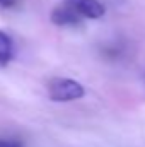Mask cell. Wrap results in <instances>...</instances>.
Listing matches in <instances>:
<instances>
[{
	"label": "cell",
	"mask_w": 145,
	"mask_h": 147,
	"mask_svg": "<svg viewBox=\"0 0 145 147\" xmlns=\"http://www.w3.org/2000/svg\"><path fill=\"white\" fill-rule=\"evenodd\" d=\"M73 10L85 19H99L104 16L106 9L99 0H65Z\"/></svg>",
	"instance_id": "2"
},
{
	"label": "cell",
	"mask_w": 145,
	"mask_h": 147,
	"mask_svg": "<svg viewBox=\"0 0 145 147\" xmlns=\"http://www.w3.org/2000/svg\"><path fill=\"white\" fill-rule=\"evenodd\" d=\"M0 147H22V142L12 139H0Z\"/></svg>",
	"instance_id": "5"
},
{
	"label": "cell",
	"mask_w": 145,
	"mask_h": 147,
	"mask_svg": "<svg viewBox=\"0 0 145 147\" xmlns=\"http://www.w3.org/2000/svg\"><path fill=\"white\" fill-rule=\"evenodd\" d=\"M50 19H51V22L55 26H73V24H79L82 21V17L73 10L65 0L51 10Z\"/></svg>",
	"instance_id": "3"
},
{
	"label": "cell",
	"mask_w": 145,
	"mask_h": 147,
	"mask_svg": "<svg viewBox=\"0 0 145 147\" xmlns=\"http://www.w3.org/2000/svg\"><path fill=\"white\" fill-rule=\"evenodd\" d=\"M0 5L2 7H12V5H15V0H0Z\"/></svg>",
	"instance_id": "6"
},
{
	"label": "cell",
	"mask_w": 145,
	"mask_h": 147,
	"mask_svg": "<svg viewBox=\"0 0 145 147\" xmlns=\"http://www.w3.org/2000/svg\"><path fill=\"white\" fill-rule=\"evenodd\" d=\"M14 57V43L7 33L0 31V67H5Z\"/></svg>",
	"instance_id": "4"
},
{
	"label": "cell",
	"mask_w": 145,
	"mask_h": 147,
	"mask_svg": "<svg viewBox=\"0 0 145 147\" xmlns=\"http://www.w3.org/2000/svg\"><path fill=\"white\" fill-rule=\"evenodd\" d=\"M85 89L80 82L72 79H51L48 82V96L55 103H67L84 98Z\"/></svg>",
	"instance_id": "1"
}]
</instances>
